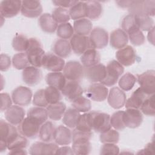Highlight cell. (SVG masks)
I'll list each match as a JSON object with an SVG mask.
<instances>
[{"label": "cell", "mask_w": 155, "mask_h": 155, "mask_svg": "<svg viewBox=\"0 0 155 155\" xmlns=\"http://www.w3.org/2000/svg\"><path fill=\"white\" fill-rule=\"evenodd\" d=\"M154 95L152 94L147 97L140 107V110L146 116H154L155 114Z\"/></svg>", "instance_id": "50"}, {"label": "cell", "mask_w": 155, "mask_h": 155, "mask_svg": "<svg viewBox=\"0 0 155 155\" xmlns=\"http://www.w3.org/2000/svg\"><path fill=\"white\" fill-rule=\"evenodd\" d=\"M119 153V148L113 143H105L101 147L100 154H117Z\"/></svg>", "instance_id": "53"}, {"label": "cell", "mask_w": 155, "mask_h": 155, "mask_svg": "<svg viewBox=\"0 0 155 155\" xmlns=\"http://www.w3.org/2000/svg\"><path fill=\"white\" fill-rule=\"evenodd\" d=\"M12 45L15 51L19 52L26 51L28 45V39L23 35L17 34L13 38Z\"/></svg>", "instance_id": "45"}, {"label": "cell", "mask_w": 155, "mask_h": 155, "mask_svg": "<svg viewBox=\"0 0 155 155\" xmlns=\"http://www.w3.org/2000/svg\"><path fill=\"white\" fill-rule=\"evenodd\" d=\"M124 71V67L116 60H112L107 65L105 77L101 83L106 87L113 86L116 84Z\"/></svg>", "instance_id": "3"}, {"label": "cell", "mask_w": 155, "mask_h": 155, "mask_svg": "<svg viewBox=\"0 0 155 155\" xmlns=\"http://www.w3.org/2000/svg\"><path fill=\"white\" fill-rule=\"evenodd\" d=\"M25 112L24 109L18 105H12L5 111V118L8 122L13 125H18L25 118Z\"/></svg>", "instance_id": "19"}, {"label": "cell", "mask_w": 155, "mask_h": 155, "mask_svg": "<svg viewBox=\"0 0 155 155\" xmlns=\"http://www.w3.org/2000/svg\"><path fill=\"white\" fill-rule=\"evenodd\" d=\"M154 150L153 142H150L146 145L145 148L140 150L137 154H152Z\"/></svg>", "instance_id": "60"}, {"label": "cell", "mask_w": 155, "mask_h": 155, "mask_svg": "<svg viewBox=\"0 0 155 155\" xmlns=\"http://www.w3.org/2000/svg\"><path fill=\"white\" fill-rule=\"evenodd\" d=\"M80 59L82 65L85 68H88L99 64L101 55L97 50L90 48L81 55Z\"/></svg>", "instance_id": "26"}, {"label": "cell", "mask_w": 155, "mask_h": 155, "mask_svg": "<svg viewBox=\"0 0 155 155\" xmlns=\"http://www.w3.org/2000/svg\"><path fill=\"white\" fill-rule=\"evenodd\" d=\"M70 18L73 20H78L85 18L87 16V9L85 1H78L69 10Z\"/></svg>", "instance_id": "38"}, {"label": "cell", "mask_w": 155, "mask_h": 155, "mask_svg": "<svg viewBox=\"0 0 155 155\" xmlns=\"http://www.w3.org/2000/svg\"><path fill=\"white\" fill-rule=\"evenodd\" d=\"M27 153L24 148H19V149H15L9 150L8 154H13V155H25Z\"/></svg>", "instance_id": "62"}, {"label": "cell", "mask_w": 155, "mask_h": 155, "mask_svg": "<svg viewBox=\"0 0 155 155\" xmlns=\"http://www.w3.org/2000/svg\"><path fill=\"white\" fill-rule=\"evenodd\" d=\"M54 140L59 145H68L72 142V132L67 127L59 125L55 128Z\"/></svg>", "instance_id": "25"}, {"label": "cell", "mask_w": 155, "mask_h": 155, "mask_svg": "<svg viewBox=\"0 0 155 155\" xmlns=\"http://www.w3.org/2000/svg\"><path fill=\"white\" fill-rule=\"evenodd\" d=\"M80 112L73 108H70L65 110L63 118V124L69 128L76 127L78 120L80 116Z\"/></svg>", "instance_id": "37"}, {"label": "cell", "mask_w": 155, "mask_h": 155, "mask_svg": "<svg viewBox=\"0 0 155 155\" xmlns=\"http://www.w3.org/2000/svg\"><path fill=\"white\" fill-rule=\"evenodd\" d=\"M12 62L13 66L17 70H24L30 65L27 54L24 52L15 54L13 56Z\"/></svg>", "instance_id": "44"}, {"label": "cell", "mask_w": 155, "mask_h": 155, "mask_svg": "<svg viewBox=\"0 0 155 155\" xmlns=\"http://www.w3.org/2000/svg\"><path fill=\"white\" fill-rule=\"evenodd\" d=\"M121 25L122 29L127 33L130 29L136 26L134 21V16L130 14L125 16L122 21Z\"/></svg>", "instance_id": "54"}, {"label": "cell", "mask_w": 155, "mask_h": 155, "mask_svg": "<svg viewBox=\"0 0 155 155\" xmlns=\"http://www.w3.org/2000/svg\"><path fill=\"white\" fill-rule=\"evenodd\" d=\"M106 67L102 64L85 68L84 76L91 82H101L105 77Z\"/></svg>", "instance_id": "20"}, {"label": "cell", "mask_w": 155, "mask_h": 155, "mask_svg": "<svg viewBox=\"0 0 155 155\" xmlns=\"http://www.w3.org/2000/svg\"><path fill=\"white\" fill-rule=\"evenodd\" d=\"M56 154H66V155H73L74 154L72 150V148L69 146H63L59 147Z\"/></svg>", "instance_id": "59"}, {"label": "cell", "mask_w": 155, "mask_h": 155, "mask_svg": "<svg viewBox=\"0 0 155 155\" xmlns=\"http://www.w3.org/2000/svg\"><path fill=\"white\" fill-rule=\"evenodd\" d=\"M133 1H116V3L117 4V6L122 8H128Z\"/></svg>", "instance_id": "61"}, {"label": "cell", "mask_w": 155, "mask_h": 155, "mask_svg": "<svg viewBox=\"0 0 155 155\" xmlns=\"http://www.w3.org/2000/svg\"><path fill=\"white\" fill-rule=\"evenodd\" d=\"M73 29L76 35L87 36L92 30L91 21L87 18H82L74 21Z\"/></svg>", "instance_id": "33"}, {"label": "cell", "mask_w": 155, "mask_h": 155, "mask_svg": "<svg viewBox=\"0 0 155 155\" xmlns=\"http://www.w3.org/2000/svg\"><path fill=\"white\" fill-rule=\"evenodd\" d=\"M27 116L36 121L41 125L45 123L48 117L46 108L40 107H34L30 108L27 111Z\"/></svg>", "instance_id": "35"}, {"label": "cell", "mask_w": 155, "mask_h": 155, "mask_svg": "<svg viewBox=\"0 0 155 155\" xmlns=\"http://www.w3.org/2000/svg\"><path fill=\"white\" fill-rule=\"evenodd\" d=\"M70 45L73 52L78 55H82L86 50L90 48L89 38L74 34L70 39Z\"/></svg>", "instance_id": "22"}, {"label": "cell", "mask_w": 155, "mask_h": 155, "mask_svg": "<svg viewBox=\"0 0 155 155\" xmlns=\"http://www.w3.org/2000/svg\"><path fill=\"white\" fill-rule=\"evenodd\" d=\"M46 110L48 117L53 120H59L64 116L66 110V105L63 102H59L55 104H48Z\"/></svg>", "instance_id": "30"}, {"label": "cell", "mask_w": 155, "mask_h": 155, "mask_svg": "<svg viewBox=\"0 0 155 155\" xmlns=\"http://www.w3.org/2000/svg\"><path fill=\"white\" fill-rule=\"evenodd\" d=\"M59 146L56 143L45 142H36L29 148L31 155H48L56 154Z\"/></svg>", "instance_id": "12"}, {"label": "cell", "mask_w": 155, "mask_h": 155, "mask_svg": "<svg viewBox=\"0 0 155 155\" xmlns=\"http://www.w3.org/2000/svg\"><path fill=\"white\" fill-rule=\"evenodd\" d=\"M71 105L73 108L79 112H82L84 113L88 112L91 108L90 101L82 96H81L73 100L72 101Z\"/></svg>", "instance_id": "42"}, {"label": "cell", "mask_w": 155, "mask_h": 155, "mask_svg": "<svg viewBox=\"0 0 155 155\" xmlns=\"http://www.w3.org/2000/svg\"><path fill=\"white\" fill-rule=\"evenodd\" d=\"M134 16L136 26L141 31H149L154 27V20L150 16L145 14Z\"/></svg>", "instance_id": "39"}, {"label": "cell", "mask_w": 155, "mask_h": 155, "mask_svg": "<svg viewBox=\"0 0 155 155\" xmlns=\"http://www.w3.org/2000/svg\"><path fill=\"white\" fill-rule=\"evenodd\" d=\"M45 81L48 86L54 87L60 91L66 84V78L63 73L51 72L48 73L45 77Z\"/></svg>", "instance_id": "31"}, {"label": "cell", "mask_w": 155, "mask_h": 155, "mask_svg": "<svg viewBox=\"0 0 155 155\" xmlns=\"http://www.w3.org/2000/svg\"><path fill=\"white\" fill-rule=\"evenodd\" d=\"M137 82L140 88L147 96L154 94L155 92V71L147 70L137 75Z\"/></svg>", "instance_id": "7"}, {"label": "cell", "mask_w": 155, "mask_h": 155, "mask_svg": "<svg viewBox=\"0 0 155 155\" xmlns=\"http://www.w3.org/2000/svg\"><path fill=\"white\" fill-rule=\"evenodd\" d=\"M71 50L70 43L67 39H59L56 41L53 45L54 54L62 58L68 57L71 53Z\"/></svg>", "instance_id": "34"}, {"label": "cell", "mask_w": 155, "mask_h": 155, "mask_svg": "<svg viewBox=\"0 0 155 155\" xmlns=\"http://www.w3.org/2000/svg\"><path fill=\"white\" fill-rule=\"evenodd\" d=\"M33 104L36 107H47L48 103L45 97L44 89H40L35 92L33 96Z\"/></svg>", "instance_id": "52"}, {"label": "cell", "mask_w": 155, "mask_h": 155, "mask_svg": "<svg viewBox=\"0 0 155 155\" xmlns=\"http://www.w3.org/2000/svg\"><path fill=\"white\" fill-rule=\"evenodd\" d=\"M51 16L54 20L58 24H63L68 22L70 19L69 10L67 8L58 7L55 8L51 13Z\"/></svg>", "instance_id": "47"}, {"label": "cell", "mask_w": 155, "mask_h": 155, "mask_svg": "<svg viewBox=\"0 0 155 155\" xmlns=\"http://www.w3.org/2000/svg\"><path fill=\"white\" fill-rule=\"evenodd\" d=\"M76 128L85 131H92L90 112L84 113L83 114L80 115L76 125Z\"/></svg>", "instance_id": "48"}, {"label": "cell", "mask_w": 155, "mask_h": 155, "mask_svg": "<svg viewBox=\"0 0 155 155\" xmlns=\"http://www.w3.org/2000/svg\"><path fill=\"white\" fill-rule=\"evenodd\" d=\"M127 96L125 92L117 87L110 88L107 96V101L110 107L114 109H119L125 105Z\"/></svg>", "instance_id": "13"}, {"label": "cell", "mask_w": 155, "mask_h": 155, "mask_svg": "<svg viewBox=\"0 0 155 155\" xmlns=\"http://www.w3.org/2000/svg\"><path fill=\"white\" fill-rule=\"evenodd\" d=\"M147 96L142 90L139 87L133 91L131 96L126 100L125 106L126 108H140L142 104L147 98Z\"/></svg>", "instance_id": "28"}, {"label": "cell", "mask_w": 155, "mask_h": 155, "mask_svg": "<svg viewBox=\"0 0 155 155\" xmlns=\"http://www.w3.org/2000/svg\"><path fill=\"white\" fill-rule=\"evenodd\" d=\"M38 24L41 29L45 33H53L56 31L58 24L54 20L51 14H42L38 19Z\"/></svg>", "instance_id": "27"}, {"label": "cell", "mask_w": 155, "mask_h": 155, "mask_svg": "<svg viewBox=\"0 0 155 155\" xmlns=\"http://www.w3.org/2000/svg\"><path fill=\"white\" fill-rule=\"evenodd\" d=\"M55 127L50 121H46L40 127L39 137L40 139L45 142H50L54 140Z\"/></svg>", "instance_id": "36"}, {"label": "cell", "mask_w": 155, "mask_h": 155, "mask_svg": "<svg viewBox=\"0 0 155 155\" xmlns=\"http://www.w3.org/2000/svg\"><path fill=\"white\" fill-rule=\"evenodd\" d=\"M30 64L39 68L42 67V62L45 55L41 42L35 38L28 39V45L25 51Z\"/></svg>", "instance_id": "2"}, {"label": "cell", "mask_w": 155, "mask_h": 155, "mask_svg": "<svg viewBox=\"0 0 155 155\" xmlns=\"http://www.w3.org/2000/svg\"><path fill=\"white\" fill-rule=\"evenodd\" d=\"M33 93L31 89L25 86H19L12 93V99L15 104L19 106H27L31 101Z\"/></svg>", "instance_id": "9"}, {"label": "cell", "mask_w": 155, "mask_h": 155, "mask_svg": "<svg viewBox=\"0 0 155 155\" xmlns=\"http://www.w3.org/2000/svg\"><path fill=\"white\" fill-rule=\"evenodd\" d=\"M28 142L26 137L22 135L18 130L14 132L8 139L7 142V149L8 150L25 148L28 145Z\"/></svg>", "instance_id": "29"}, {"label": "cell", "mask_w": 155, "mask_h": 155, "mask_svg": "<svg viewBox=\"0 0 155 155\" xmlns=\"http://www.w3.org/2000/svg\"><path fill=\"white\" fill-rule=\"evenodd\" d=\"M116 58L122 66L128 67L132 65L136 60V51L131 45H126L116 51Z\"/></svg>", "instance_id": "14"}, {"label": "cell", "mask_w": 155, "mask_h": 155, "mask_svg": "<svg viewBox=\"0 0 155 155\" xmlns=\"http://www.w3.org/2000/svg\"><path fill=\"white\" fill-rule=\"evenodd\" d=\"M143 12L149 16H154L155 15V1H143Z\"/></svg>", "instance_id": "56"}, {"label": "cell", "mask_w": 155, "mask_h": 155, "mask_svg": "<svg viewBox=\"0 0 155 155\" xmlns=\"http://www.w3.org/2000/svg\"><path fill=\"white\" fill-rule=\"evenodd\" d=\"M108 94V89L101 83H93L91 84L87 93V96L92 101L102 102L105 101Z\"/></svg>", "instance_id": "18"}, {"label": "cell", "mask_w": 155, "mask_h": 155, "mask_svg": "<svg viewBox=\"0 0 155 155\" xmlns=\"http://www.w3.org/2000/svg\"><path fill=\"white\" fill-rule=\"evenodd\" d=\"M44 94L48 104L59 102L62 99L60 90L51 86H48L44 89Z\"/></svg>", "instance_id": "46"}, {"label": "cell", "mask_w": 155, "mask_h": 155, "mask_svg": "<svg viewBox=\"0 0 155 155\" xmlns=\"http://www.w3.org/2000/svg\"><path fill=\"white\" fill-rule=\"evenodd\" d=\"M22 76L25 84L29 86H35L41 81L42 73L39 68L29 65L23 70Z\"/></svg>", "instance_id": "17"}, {"label": "cell", "mask_w": 155, "mask_h": 155, "mask_svg": "<svg viewBox=\"0 0 155 155\" xmlns=\"http://www.w3.org/2000/svg\"><path fill=\"white\" fill-rule=\"evenodd\" d=\"M41 125L33 119L26 117L18 125V131L24 136L27 138L33 139L35 138L38 134Z\"/></svg>", "instance_id": "8"}, {"label": "cell", "mask_w": 155, "mask_h": 155, "mask_svg": "<svg viewBox=\"0 0 155 155\" xmlns=\"http://www.w3.org/2000/svg\"><path fill=\"white\" fill-rule=\"evenodd\" d=\"M123 121L126 127L136 128L142 123L143 116L140 110L136 108H127L123 114Z\"/></svg>", "instance_id": "15"}, {"label": "cell", "mask_w": 155, "mask_h": 155, "mask_svg": "<svg viewBox=\"0 0 155 155\" xmlns=\"http://www.w3.org/2000/svg\"><path fill=\"white\" fill-rule=\"evenodd\" d=\"M127 34L128 35V39L133 45L135 46H139L144 44L145 40L144 35L137 26H134L130 29L127 32Z\"/></svg>", "instance_id": "40"}, {"label": "cell", "mask_w": 155, "mask_h": 155, "mask_svg": "<svg viewBox=\"0 0 155 155\" xmlns=\"http://www.w3.org/2000/svg\"><path fill=\"white\" fill-rule=\"evenodd\" d=\"M87 16L88 19L91 20L99 19L102 14V5L99 2L96 1H85Z\"/></svg>", "instance_id": "32"}, {"label": "cell", "mask_w": 155, "mask_h": 155, "mask_svg": "<svg viewBox=\"0 0 155 155\" xmlns=\"http://www.w3.org/2000/svg\"><path fill=\"white\" fill-rule=\"evenodd\" d=\"M18 130L15 125L1 119L0 120V151L7 149V142L9 137Z\"/></svg>", "instance_id": "23"}, {"label": "cell", "mask_w": 155, "mask_h": 155, "mask_svg": "<svg viewBox=\"0 0 155 155\" xmlns=\"http://www.w3.org/2000/svg\"><path fill=\"white\" fill-rule=\"evenodd\" d=\"M91 125L92 130L97 133H104L111 128L110 116L105 113L93 111H90Z\"/></svg>", "instance_id": "4"}, {"label": "cell", "mask_w": 155, "mask_h": 155, "mask_svg": "<svg viewBox=\"0 0 155 155\" xmlns=\"http://www.w3.org/2000/svg\"><path fill=\"white\" fill-rule=\"evenodd\" d=\"M136 80V78L134 74L130 73H126L119 79L118 84L121 90L127 91L133 88Z\"/></svg>", "instance_id": "41"}, {"label": "cell", "mask_w": 155, "mask_h": 155, "mask_svg": "<svg viewBox=\"0 0 155 155\" xmlns=\"http://www.w3.org/2000/svg\"><path fill=\"white\" fill-rule=\"evenodd\" d=\"M21 14L29 18H36L40 16L42 13V6L39 1H22Z\"/></svg>", "instance_id": "10"}, {"label": "cell", "mask_w": 155, "mask_h": 155, "mask_svg": "<svg viewBox=\"0 0 155 155\" xmlns=\"http://www.w3.org/2000/svg\"><path fill=\"white\" fill-rule=\"evenodd\" d=\"M92 136L91 131H85L75 128L72 131V150L74 154L87 155L91 150L90 140Z\"/></svg>", "instance_id": "1"}, {"label": "cell", "mask_w": 155, "mask_h": 155, "mask_svg": "<svg viewBox=\"0 0 155 155\" xmlns=\"http://www.w3.org/2000/svg\"><path fill=\"white\" fill-rule=\"evenodd\" d=\"M22 1L4 0L0 2L1 16L4 18H10L16 16L21 10Z\"/></svg>", "instance_id": "11"}, {"label": "cell", "mask_w": 155, "mask_h": 155, "mask_svg": "<svg viewBox=\"0 0 155 155\" xmlns=\"http://www.w3.org/2000/svg\"><path fill=\"white\" fill-rule=\"evenodd\" d=\"M124 111L119 110L114 112L110 116V124L115 130L122 131L125 128V125L123 121V114Z\"/></svg>", "instance_id": "51"}, {"label": "cell", "mask_w": 155, "mask_h": 155, "mask_svg": "<svg viewBox=\"0 0 155 155\" xmlns=\"http://www.w3.org/2000/svg\"><path fill=\"white\" fill-rule=\"evenodd\" d=\"M88 38L91 48L102 49L108 45L109 39L108 32L101 27H95L92 29Z\"/></svg>", "instance_id": "6"}, {"label": "cell", "mask_w": 155, "mask_h": 155, "mask_svg": "<svg viewBox=\"0 0 155 155\" xmlns=\"http://www.w3.org/2000/svg\"><path fill=\"white\" fill-rule=\"evenodd\" d=\"M147 39L150 43L154 45V27L148 31Z\"/></svg>", "instance_id": "63"}, {"label": "cell", "mask_w": 155, "mask_h": 155, "mask_svg": "<svg viewBox=\"0 0 155 155\" xmlns=\"http://www.w3.org/2000/svg\"><path fill=\"white\" fill-rule=\"evenodd\" d=\"M101 142L117 143L119 140V133L115 129H110L109 130L102 133L99 136Z\"/></svg>", "instance_id": "49"}, {"label": "cell", "mask_w": 155, "mask_h": 155, "mask_svg": "<svg viewBox=\"0 0 155 155\" xmlns=\"http://www.w3.org/2000/svg\"><path fill=\"white\" fill-rule=\"evenodd\" d=\"M73 27L70 22L61 24L58 25L56 30V35L61 39H71L74 34Z\"/></svg>", "instance_id": "43"}, {"label": "cell", "mask_w": 155, "mask_h": 155, "mask_svg": "<svg viewBox=\"0 0 155 155\" xmlns=\"http://www.w3.org/2000/svg\"><path fill=\"white\" fill-rule=\"evenodd\" d=\"M78 1H73V0H54L52 1L53 4L58 7H62L64 8H71L75 4L78 2Z\"/></svg>", "instance_id": "58"}, {"label": "cell", "mask_w": 155, "mask_h": 155, "mask_svg": "<svg viewBox=\"0 0 155 155\" xmlns=\"http://www.w3.org/2000/svg\"><path fill=\"white\" fill-rule=\"evenodd\" d=\"M1 111H4L12 105V99L7 93H1Z\"/></svg>", "instance_id": "55"}, {"label": "cell", "mask_w": 155, "mask_h": 155, "mask_svg": "<svg viewBox=\"0 0 155 155\" xmlns=\"http://www.w3.org/2000/svg\"><path fill=\"white\" fill-rule=\"evenodd\" d=\"M65 65L63 58L55 54H45L42 62V67L51 72H59L63 70Z\"/></svg>", "instance_id": "16"}, {"label": "cell", "mask_w": 155, "mask_h": 155, "mask_svg": "<svg viewBox=\"0 0 155 155\" xmlns=\"http://www.w3.org/2000/svg\"><path fill=\"white\" fill-rule=\"evenodd\" d=\"M85 67L76 61H68L63 69V74L68 81H79L84 76Z\"/></svg>", "instance_id": "5"}, {"label": "cell", "mask_w": 155, "mask_h": 155, "mask_svg": "<svg viewBox=\"0 0 155 155\" xmlns=\"http://www.w3.org/2000/svg\"><path fill=\"white\" fill-rule=\"evenodd\" d=\"M128 35L122 29L117 28L113 30L110 35V45L114 49H120L127 45Z\"/></svg>", "instance_id": "24"}, {"label": "cell", "mask_w": 155, "mask_h": 155, "mask_svg": "<svg viewBox=\"0 0 155 155\" xmlns=\"http://www.w3.org/2000/svg\"><path fill=\"white\" fill-rule=\"evenodd\" d=\"M61 93L68 100L73 101L84 93V90L78 81H68L61 90Z\"/></svg>", "instance_id": "21"}, {"label": "cell", "mask_w": 155, "mask_h": 155, "mask_svg": "<svg viewBox=\"0 0 155 155\" xmlns=\"http://www.w3.org/2000/svg\"><path fill=\"white\" fill-rule=\"evenodd\" d=\"M11 66V59L9 56L1 53L0 56V70L1 71H7Z\"/></svg>", "instance_id": "57"}]
</instances>
